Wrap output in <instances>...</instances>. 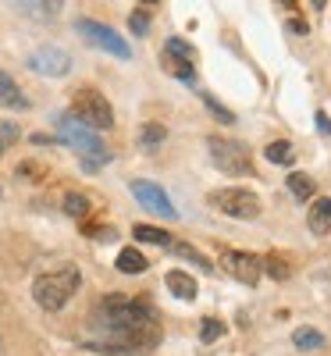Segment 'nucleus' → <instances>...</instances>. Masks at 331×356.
<instances>
[{"mask_svg":"<svg viewBox=\"0 0 331 356\" xmlns=\"http://www.w3.org/2000/svg\"><path fill=\"white\" fill-rule=\"evenodd\" d=\"M89 346L114 356H143L161 342V321L146 300L104 296L86 321Z\"/></svg>","mask_w":331,"mask_h":356,"instance_id":"obj_1","label":"nucleus"},{"mask_svg":"<svg viewBox=\"0 0 331 356\" xmlns=\"http://www.w3.org/2000/svg\"><path fill=\"white\" fill-rule=\"evenodd\" d=\"M79 285H82L79 267L65 264V267H57V271H47V275H40V278L33 282V300H36L43 310L57 314V310H61V307L72 300V296L79 292Z\"/></svg>","mask_w":331,"mask_h":356,"instance_id":"obj_2","label":"nucleus"},{"mask_svg":"<svg viewBox=\"0 0 331 356\" xmlns=\"http://www.w3.org/2000/svg\"><path fill=\"white\" fill-rule=\"evenodd\" d=\"M72 118L89 129H111L114 125V111L111 104L104 100V93H97V89H75L72 97Z\"/></svg>","mask_w":331,"mask_h":356,"instance_id":"obj_3","label":"nucleus"},{"mask_svg":"<svg viewBox=\"0 0 331 356\" xmlns=\"http://www.w3.org/2000/svg\"><path fill=\"white\" fill-rule=\"evenodd\" d=\"M57 129H61V139H65L68 146H75L82 157L107 161V146H104V139H100L93 129H89V125L75 122L72 114H61V118H57ZM93 161H89V168H93Z\"/></svg>","mask_w":331,"mask_h":356,"instance_id":"obj_4","label":"nucleus"},{"mask_svg":"<svg viewBox=\"0 0 331 356\" xmlns=\"http://www.w3.org/2000/svg\"><path fill=\"white\" fill-rule=\"evenodd\" d=\"M75 29H79V36H82L89 47H97V50H104V54H111V57H122V61H129V57H132V47L125 43V36H118L111 25L93 22V18H79Z\"/></svg>","mask_w":331,"mask_h":356,"instance_id":"obj_5","label":"nucleus"},{"mask_svg":"<svg viewBox=\"0 0 331 356\" xmlns=\"http://www.w3.org/2000/svg\"><path fill=\"white\" fill-rule=\"evenodd\" d=\"M210 207H218L221 214L239 218V221L260 218V200L250 189H218V193H210Z\"/></svg>","mask_w":331,"mask_h":356,"instance_id":"obj_6","label":"nucleus"},{"mask_svg":"<svg viewBox=\"0 0 331 356\" xmlns=\"http://www.w3.org/2000/svg\"><path fill=\"white\" fill-rule=\"evenodd\" d=\"M210 157H214V164L225 171V175H250L253 161H250V150L243 143H235V139H210Z\"/></svg>","mask_w":331,"mask_h":356,"instance_id":"obj_7","label":"nucleus"},{"mask_svg":"<svg viewBox=\"0 0 331 356\" xmlns=\"http://www.w3.org/2000/svg\"><path fill=\"white\" fill-rule=\"evenodd\" d=\"M221 267L235 278V282H243V285H257L260 282V257L257 253H243V250H221Z\"/></svg>","mask_w":331,"mask_h":356,"instance_id":"obj_8","label":"nucleus"},{"mask_svg":"<svg viewBox=\"0 0 331 356\" xmlns=\"http://www.w3.org/2000/svg\"><path fill=\"white\" fill-rule=\"evenodd\" d=\"M29 68L36 75H47V79H61L72 72V57L61 50V47H40L29 54Z\"/></svg>","mask_w":331,"mask_h":356,"instance_id":"obj_9","label":"nucleus"},{"mask_svg":"<svg viewBox=\"0 0 331 356\" xmlns=\"http://www.w3.org/2000/svg\"><path fill=\"white\" fill-rule=\"evenodd\" d=\"M193 61H196V50H193L186 40H168V43H164V68H168L175 79H182V82H196Z\"/></svg>","mask_w":331,"mask_h":356,"instance_id":"obj_10","label":"nucleus"},{"mask_svg":"<svg viewBox=\"0 0 331 356\" xmlns=\"http://www.w3.org/2000/svg\"><path fill=\"white\" fill-rule=\"evenodd\" d=\"M132 196L146 207V211H154L161 218H175V207H171V200H168V193L161 186H154V182H132Z\"/></svg>","mask_w":331,"mask_h":356,"instance_id":"obj_11","label":"nucleus"},{"mask_svg":"<svg viewBox=\"0 0 331 356\" xmlns=\"http://www.w3.org/2000/svg\"><path fill=\"white\" fill-rule=\"evenodd\" d=\"M307 225L314 235H328L331 232V200H314V207L307 211Z\"/></svg>","mask_w":331,"mask_h":356,"instance_id":"obj_12","label":"nucleus"},{"mask_svg":"<svg viewBox=\"0 0 331 356\" xmlns=\"http://www.w3.org/2000/svg\"><path fill=\"white\" fill-rule=\"evenodd\" d=\"M0 104H4V107H11V111H25V107H29V100L22 97L18 82H15L8 72H0Z\"/></svg>","mask_w":331,"mask_h":356,"instance_id":"obj_13","label":"nucleus"},{"mask_svg":"<svg viewBox=\"0 0 331 356\" xmlns=\"http://www.w3.org/2000/svg\"><path fill=\"white\" fill-rule=\"evenodd\" d=\"M8 4H11L18 15L36 18V22H47V18L54 15V4H50V0H8Z\"/></svg>","mask_w":331,"mask_h":356,"instance_id":"obj_14","label":"nucleus"},{"mask_svg":"<svg viewBox=\"0 0 331 356\" xmlns=\"http://www.w3.org/2000/svg\"><path fill=\"white\" fill-rule=\"evenodd\" d=\"M168 289L178 296V300H189V303L196 300V292H200L196 282H193L186 271H168Z\"/></svg>","mask_w":331,"mask_h":356,"instance_id":"obj_15","label":"nucleus"},{"mask_svg":"<svg viewBox=\"0 0 331 356\" xmlns=\"http://www.w3.org/2000/svg\"><path fill=\"white\" fill-rule=\"evenodd\" d=\"M118 271H122V275H143L146 271V257L139 253V250H122V253H118Z\"/></svg>","mask_w":331,"mask_h":356,"instance_id":"obj_16","label":"nucleus"},{"mask_svg":"<svg viewBox=\"0 0 331 356\" xmlns=\"http://www.w3.org/2000/svg\"><path fill=\"white\" fill-rule=\"evenodd\" d=\"M289 193L296 196V200H314V193H317V186H314V178H307V175H299V171H292L289 178Z\"/></svg>","mask_w":331,"mask_h":356,"instance_id":"obj_17","label":"nucleus"},{"mask_svg":"<svg viewBox=\"0 0 331 356\" xmlns=\"http://www.w3.org/2000/svg\"><path fill=\"white\" fill-rule=\"evenodd\" d=\"M260 267H264L271 278H278V282H285V278L292 275V267H289V260H285L282 253H267V257L260 260Z\"/></svg>","mask_w":331,"mask_h":356,"instance_id":"obj_18","label":"nucleus"},{"mask_svg":"<svg viewBox=\"0 0 331 356\" xmlns=\"http://www.w3.org/2000/svg\"><path fill=\"white\" fill-rule=\"evenodd\" d=\"M132 235H136L139 243H154V246H168L171 243V235L164 228H154V225H136Z\"/></svg>","mask_w":331,"mask_h":356,"instance_id":"obj_19","label":"nucleus"},{"mask_svg":"<svg viewBox=\"0 0 331 356\" xmlns=\"http://www.w3.org/2000/svg\"><path fill=\"white\" fill-rule=\"evenodd\" d=\"M168 246H171V250H175L178 257H186V260H193V264L200 267V271H214V264H210V260H207V257H203V253H200L196 246H189V243H168Z\"/></svg>","mask_w":331,"mask_h":356,"instance_id":"obj_20","label":"nucleus"},{"mask_svg":"<svg viewBox=\"0 0 331 356\" xmlns=\"http://www.w3.org/2000/svg\"><path fill=\"white\" fill-rule=\"evenodd\" d=\"M292 342H296L299 349H324V335L314 332V328H296V332H292Z\"/></svg>","mask_w":331,"mask_h":356,"instance_id":"obj_21","label":"nucleus"},{"mask_svg":"<svg viewBox=\"0 0 331 356\" xmlns=\"http://www.w3.org/2000/svg\"><path fill=\"white\" fill-rule=\"evenodd\" d=\"M267 161H271V164H292L296 154H292V146H289L285 139H278V143L267 146Z\"/></svg>","mask_w":331,"mask_h":356,"instance_id":"obj_22","label":"nucleus"},{"mask_svg":"<svg viewBox=\"0 0 331 356\" xmlns=\"http://www.w3.org/2000/svg\"><path fill=\"white\" fill-rule=\"evenodd\" d=\"M65 214L86 218V214H89V200H86L82 193H68V196H65Z\"/></svg>","mask_w":331,"mask_h":356,"instance_id":"obj_23","label":"nucleus"},{"mask_svg":"<svg viewBox=\"0 0 331 356\" xmlns=\"http://www.w3.org/2000/svg\"><path fill=\"white\" fill-rule=\"evenodd\" d=\"M225 335V324L218 321V317H203V324H200V339L203 342H218Z\"/></svg>","mask_w":331,"mask_h":356,"instance_id":"obj_24","label":"nucleus"},{"mask_svg":"<svg viewBox=\"0 0 331 356\" xmlns=\"http://www.w3.org/2000/svg\"><path fill=\"white\" fill-rule=\"evenodd\" d=\"M164 136H168V132H164V125H146V129H143V136H139V143H143L146 150H150V146L164 143Z\"/></svg>","mask_w":331,"mask_h":356,"instance_id":"obj_25","label":"nucleus"},{"mask_svg":"<svg viewBox=\"0 0 331 356\" xmlns=\"http://www.w3.org/2000/svg\"><path fill=\"white\" fill-rule=\"evenodd\" d=\"M129 25H132V33H136V36H146V29H150V15H146V11H136V15L129 18Z\"/></svg>","mask_w":331,"mask_h":356,"instance_id":"obj_26","label":"nucleus"},{"mask_svg":"<svg viewBox=\"0 0 331 356\" xmlns=\"http://www.w3.org/2000/svg\"><path fill=\"white\" fill-rule=\"evenodd\" d=\"M203 100H207V107H210V111H214V114L221 118V122H235V114H232L228 107H221V104H218L214 97H203Z\"/></svg>","mask_w":331,"mask_h":356,"instance_id":"obj_27","label":"nucleus"},{"mask_svg":"<svg viewBox=\"0 0 331 356\" xmlns=\"http://www.w3.org/2000/svg\"><path fill=\"white\" fill-rule=\"evenodd\" d=\"M15 139H18V125L15 122H4V125H0V146H8Z\"/></svg>","mask_w":331,"mask_h":356,"instance_id":"obj_28","label":"nucleus"},{"mask_svg":"<svg viewBox=\"0 0 331 356\" xmlns=\"http://www.w3.org/2000/svg\"><path fill=\"white\" fill-rule=\"evenodd\" d=\"M285 29H289L292 36H307V33H310V25H307V22H299V18H289Z\"/></svg>","mask_w":331,"mask_h":356,"instance_id":"obj_29","label":"nucleus"},{"mask_svg":"<svg viewBox=\"0 0 331 356\" xmlns=\"http://www.w3.org/2000/svg\"><path fill=\"white\" fill-rule=\"evenodd\" d=\"M317 125H321V132H331V122H328V114H324V111L317 114Z\"/></svg>","mask_w":331,"mask_h":356,"instance_id":"obj_30","label":"nucleus"},{"mask_svg":"<svg viewBox=\"0 0 331 356\" xmlns=\"http://www.w3.org/2000/svg\"><path fill=\"white\" fill-rule=\"evenodd\" d=\"M278 4H282V8H289V11H296V8H299V0H278Z\"/></svg>","mask_w":331,"mask_h":356,"instance_id":"obj_31","label":"nucleus"},{"mask_svg":"<svg viewBox=\"0 0 331 356\" xmlns=\"http://www.w3.org/2000/svg\"><path fill=\"white\" fill-rule=\"evenodd\" d=\"M310 4H314V11H324V4H328V0H310Z\"/></svg>","mask_w":331,"mask_h":356,"instance_id":"obj_32","label":"nucleus"},{"mask_svg":"<svg viewBox=\"0 0 331 356\" xmlns=\"http://www.w3.org/2000/svg\"><path fill=\"white\" fill-rule=\"evenodd\" d=\"M143 4H157V0H143Z\"/></svg>","mask_w":331,"mask_h":356,"instance_id":"obj_33","label":"nucleus"}]
</instances>
